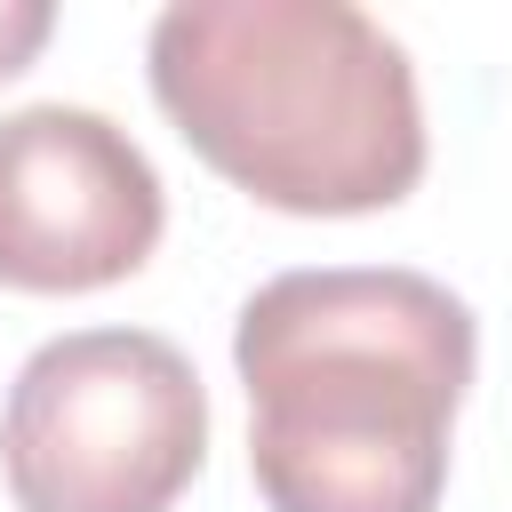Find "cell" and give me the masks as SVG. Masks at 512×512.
<instances>
[{
  "label": "cell",
  "instance_id": "obj_1",
  "mask_svg": "<svg viewBox=\"0 0 512 512\" xmlns=\"http://www.w3.org/2000/svg\"><path fill=\"white\" fill-rule=\"evenodd\" d=\"M472 360V304L432 272H272L232 320L256 496L272 512H432Z\"/></svg>",
  "mask_w": 512,
  "mask_h": 512
},
{
  "label": "cell",
  "instance_id": "obj_2",
  "mask_svg": "<svg viewBox=\"0 0 512 512\" xmlns=\"http://www.w3.org/2000/svg\"><path fill=\"white\" fill-rule=\"evenodd\" d=\"M144 72L176 136L264 208L368 216L424 176L416 64L352 0H176Z\"/></svg>",
  "mask_w": 512,
  "mask_h": 512
},
{
  "label": "cell",
  "instance_id": "obj_3",
  "mask_svg": "<svg viewBox=\"0 0 512 512\" xmlns=\"http://www.w3.org/2000/svg\"><path fill=\"white\" fill-rule=\"evenodd\" d=\"M208 456V392L152 328L48 336L0 408L16 512H168Z\"/></svg>",
  "mask_w": 512,
  "mask_h": 512
},
{
  "label": "cell",
  "instance_id": "obj_4",
  "mask_svg": "<svg viewBox=\"0 0 512 512\" xmlns=\"http://www.w3.org/2000/svg\"><path fill=\"white\" fill-rule=\"evenodd\" d=\"M160 224V168L120 120L88 104H24L0 120V288H112L160 248Z\"/></svg>",
  "mask_w": 512,
  "mask_h": 512
},
{
  "label": "cell",
  "instance_id": "obj_5",
  "mask_svg": "<svg viewBox=\"0 0 512 512\" xmlns=\"http://www.w3.org/2000/svg\"><path fill=\"white\" fill-rule=\"evenodd\" d=\"M48 32H56V8H48V0H0V80L24 72Z\"/></svg>",
  "mask_w": 512,
  "mask_h": 512
}]
</instances>
